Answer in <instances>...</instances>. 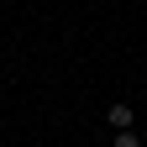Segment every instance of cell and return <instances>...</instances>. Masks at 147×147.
<instances>
[{"mask_svg":"<svg viewBox=\"0 0 147 147\" xmlns=\"http://www.w3.org/2000/svg\"><path fill=\"white\" fill-rule=\"evenodd\" d=\"M105 121L116 126V131H131V105H110V110H105Z\"/></svg>","mask_w":147,"mask_h":147,"instance_id":"cell-1","label":"cell"},{"mask_svg":"<svg viewBox=\"0 0 147 147\" xmlns=\"http://www.w3.org/2000/svg\"><path fill=\"white\" fill-rule=\"evenodd\" d=\"M116 147H142V137L137 131H116Z\"/></svg>","mask_w":147,"mask_h":147,"instance_id":"cell-2","label":"cell"}]
</instances>
